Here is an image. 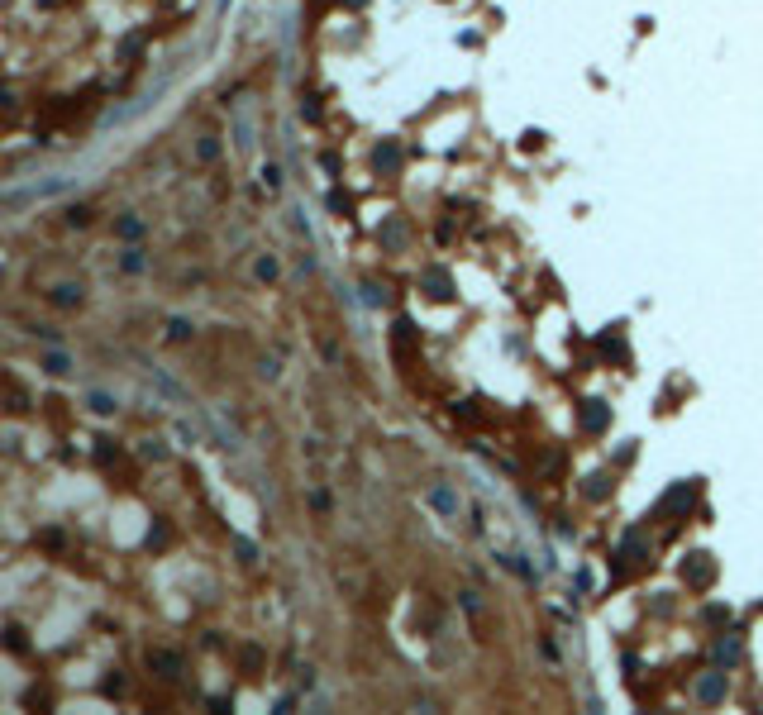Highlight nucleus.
<instances>
[{"label": "nucleus", "mask_w": 763, "mask_h": 715, "mask_svg": "<svg viewBox=\"0 0 763 715\" xmlns=\"http://www.w3.org/2000/svg\"><path fill=\"white\" fill-rule=\"evenodd\" d=\"M43 367H48V372H67V358H63V353H48Z\"/></svg>", "instance_id": "ddd939ff"}, {"label": "nucleus", "mask_w": 763, "mask_h": 715, "mask_svg": "<svg viewBox=\"0 0 763 715\" xmlns=\"http://www.w3.org/2000/svg\"><path fill=\"white\" fill-rule=\"evenodd\" d=\"M349 5H363V0H349Z\"/></svg>", "instance_id": "dca6fc26"}, {"label": "nucleus", "mask_w": 763, "mask_h": 715, "mask_svg": "<svg viewBox=\"0 0 763 715\" xmlns=\"http://www.w3.org/2000/svg\"><path fill=\"white\" fill-rule=\"evenodd\" d=\"M715 653H720V663H735V658H740V639H725Z\"/></svg>", "instance_id": "9d476101"}, {"label": "nucleus", "mask_w": 763, "mask_h": 715, "mask_svg": "<svg viewBox=\"0 0 763 715\" xmlns=\"http://www.w3.org/2000/svg\"><path fill=\"white\" fill-rule=\"evenodd\" d=\"M697 697L701 701H720L725 697V672H706V677L697 682Z\"/></svg>", "instance_id": "f03ea898"}, {"label": "nucleus", "mask_w": 763, "mask_h": 715, "mask_svg": "<svg viewBox=\"0 0 763 715\" xmlns=\"http://www.w3.org/2000/svg\"><path fill=\"white\" fill-rule=\"evenodd\" d=\"M429 501L444 510V515H458V501H453V492H448V487H434V492H429Z\"/></svg>", "instance_id": "423d86ee"}, {"label": "nucleus", "mask_w": 763, "mask_h": 715, "mask_svg": "<svg viewBox=\"0 0 763 715\" xmlns=\"http://www.w3.org/2000/svg\"><path fill=\"white\" fill-rule=\"evenodd\" d=\"M53 305H63V310L67 305H81V286H72V282L58 286V291H53Z\"/></svg>", "instance_id": "0eeeda50"}, {"label": "nucleus", "mask_w": 763, "mask_h": 715, "mask_svg": "<svg viewBox=\"0 0 763 715\" xmlns=\"http://www.w3.org/2000/svg\"><path fill=\"white\" fill-rule=\"evenodd\" d=\"M143 458H167V448H162L158 439H148V444H143Z\"/></svg>", "instance_id": "f8f14e48"}, {"label": "nucleus", "mask_w": 763, "mask_h": 715, "mask_svg": "<svg viewBox=\"0 0 763 715\" xmlns=\"http://www.w3.org/2000/svg\"><path fill=\"white\" fill-rule=\"evenodd\" d=\"M425 286H429V296H439V301H444L448 291H453V286H448V272H444V268H429V272H425Z\"/></svg>", "instance_id": "39448f33"}, {"label": "nucleus", "mask_w": 763, "mask_h": 715, "mask_svg": "<svg viewBox=\"0 0 763 715\" xmlns=\"http://www.w3.org/2000/svg\"><path fill=\"white\" fill-rule=\"evenodd\" d=\"M258 277L272 282V277H277V263H272V258H258Z\"/></svg>", "instance_id": "9b49d317"}, {"label": "nucleus", "mask_w": 763, "mask_h": 715, "mask_svg": "<svg viewBox=\"0 0 763 715\" xmlns=\"http://www.w3.org/2000/svg\"><path fill=\"white\" fill-rule=\"evenodd\" d=\"M148 667H162V677H177V667H181V663H177L172 653H148Z\"/></svg>", "instance_id": "6e6552de"}, {"label": "nucleus", "mask_w": 763, "mask_h": 715, "mask_svg": "<svg viewBox=\"0 0 763 715\" xmlns=\"http://www.w3.org/2000/svg\"><path fill=\"white\" fill-rule=\"evenodd\" d=\"M382 238H386V243H401V238H406V229H401V224H386V229H382Z\"/></svg>", "instance_id": "4468645a"}, {"label": "nucleus", "mask_w": 763, "mask_h": 715, "mask_svg": "<svg viewBox=\"0 0 763 715\" xmlns=\"http://www.w3.org/2000/svg\"><path fill=\"white\" fill-rule=\"evenodd\" d=\"M606 420H611V411H606L601 401H587V406H582V429L596 434V429H606Z\"/></svg>", "instance_id": "7ed1b4c3"}, {"label": "nucleus", "mask_w": 763, "mask_h": 715, "mask_svg": "<svg viewBox=\"0 0 763 715\" xmlns=\"http://www.w3.org/2000/svg\"><path fill=\"white\" fill-rule=\"evenodd\" d=\"M683 577H687V582H692V587H706V582H711V577H715V563H711V558H706V554H692V558H687V563H683Z\"/></svg>", "instance_id": "f257e3e1"}, {"label": "nucleus", "mask_w": 763, "mask_h": 715, "mask_svg": "<svg viewBox=\"0 0 763 715\" xmlns=\"http://www.w3.org/2000/svg\"><path fill=\"white\" fill-rule=\"evenodd\" d=\"M372 162H377V172H396V167H401V148H396L391 139H386V143L377 148V153H372Z\"/></svg>", "instance_id": "20e7f679"}, {"label": "nucleus", "mask_w": 763, "mask_h": 715, "mask_svg": "<svg viewBox=\"0 0 763 715\" xmlns=\"http://www.w3.org/2000/svg\"><path fill=\"white\" fill-rule=\"evenodd\" d=\"M91 411H100V415H110V411H115V401H110V396H91Z\"/></svg>", "instance_id": "2eb2a0df"}, {"label": "nucleus", "mask_w": 763, "mask_h": 715, "mask_svg": "<svg viewBox=\"0 0 763 715\" xmlns=\"http://www.w3.org/2000/svg\"><path fill=\"white\" fill-rule=\"evenodd\" d=\"M363 301H367V305H386V286L367 282V286H363Z\"/></svg>", "instance_id": "1a4fd4ad"}]
</instances>
